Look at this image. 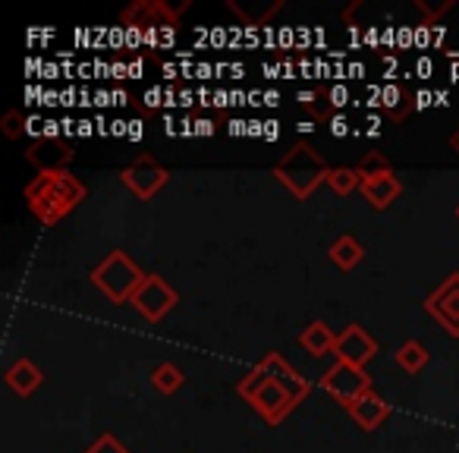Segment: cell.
Listing matches in <instances>:
<instances>
[{
  "label": "cell",
  "instance_id": "14",
  "mask_svg": "<svg viewBox=\"0 0 459 453\" xmlns=\"http://www.w3.org/2000/svg\"><path fill=\"white\" fill-rule=\"evenodd\" d=\"M359 192H362L365 202L375 211H387L390 205L400 198L403 183H400V177H396V170H384V173H377V177L362 179V189Z\"/></svg>",
  "mask_w": 459,
  "mask_h": 453
},
{
  "label": "cell",
  "instance_id": "31",
  "mask_svg": "<svg viewBox=\"0 0 459 453\" xmlns=\"http://www.w3.org/2000/svg\"><path fill=\"white\" fill-rule=\"evenodd\" d=\"M142 123H129V135H133V139H139V135H142Z\"/></svg>",
  "mask_w": 459,
  "mask_h": 453
},
{
  "label": "cell",
  "instance_id": "33",
  "mask_svg": "<svg viewBox=\"0 0 459 453\" xmlns=\"http://www.w3.org/2000/svg\"><path fill=\"white\" fill-rule=\"evenodd\" d=\"M456 217H459V205H456Z\"/></svg>",
  "mask_w": 459,
  "mask_h": 453
},
{
  "label": "cell",
  "instance_id": "22",
  "mask_svg": "<svg viewBox=\"0 0 459 453\" xmlns=\"http://www.w3.org/2000/svg\"><path fill=\"white\" fill-rule=\"evenodd\" d=\"M356 170L362 173V179H368V177H377V173H384V170H394V164H390V161L384 158L381 152H368L356 164Z\"/></svg>",
  "mask_w": 459,
  "mask_h": 453
},
{
  "label": "cell",
  "instance_id": "4",
  "mask_svg": "<svg viewBox=\"0 0 459 453\" xmlns=\"http://www.w3.org/2000/svg\"><path fill=\"white\" fill-rule=\"evenodd\" d=\"M142 281H145V271H142L123 249H114L95 271H91V283H95L104 300L114 302V306L133 302Z\"/></svg>",
  "mask_w": 459,
  "mask_h": 453
},
{
  "label": "cell",
  "instance_id": "23",
  "mask_svg": "<svg viewBox=\"0 0 459 453\" xmlns=\"http://www.w3.org/2000/svg\"><path fill=\"white\" fill-rule=\"evenodd\" d=\"M29 123L32 120H26L20 110H7V114H4V133H7L10 139H20V135L29 129Z\"/></svg>",
  "mask_w": 459,
  "mask_h": 453
},
{
  "label": "cell",
  "instance_id": "15",
  "mask_svg": "<svg viewBox=\"0 0 459 453\" xmlns=\"http://www.w3.org/2000/svg\"><path fill=\"white\" fill-rule=\"evenodd\" d=\"M227 10L237 13L239 22L249 29H262L274 13L283 10V0H227Z\"/></svg>",
  "mask_w": 459,
  "mask_h": 453
},
{
  "label": "cell",
  "instance_id": "29",
  "mask_svg": "<svg viewBox=\"0 0 459 453\" xmlns=\"http://www.w3.org/2000/svg\"><path fill=\"white\" fill-rule=\"evenodd\" d=\"M446 145H450L453 152L459 154V126H456V129H453V133H450V139H446Z\"/></svg>",
  "mask_w": 459,
  "mask_h": 453
},
{
  "label": "cell",
  "instance_id": "19",
  "mask_svg": "<svg viewBox=\"0 0 459 453\" xmlns=\"http://www.w3.org/2000/svg\"><path fill=\"white\" fill-rule=\"evenodd\" d=\"M394 359H396V365L406 371V375H419L431 356H428V350L419 344V340H406V344H403L400 350L394 353Z\"/></svg>",
  "mask_w": 459,
  "mask_h": 453
},
{
  "label": "cell",
  "instance_id": "3",
  "mask_svg": "<svg viewBox=\"0 0 459 453\" xmlns=\"http://www.w3.org/2000/svg\"><path fill=\"white\" fill-rule=\"evenodd\" d=\"M237 394L243 396V400L249 403L268 425H281V422L296 409V403H299L283 384H277L274 378H271L268 371L258 369V365L237 384Z\"/></svg>",
  "mask_w": 459,
  "mask_h": 453
},
{
  "label": "cell",
  "instance_id": "18",
  "mask_svg": "<svg viewBox=\"0 0 459 453\" xmlns=\"http://www.w3.org/2000/svg\"><path fill=\"white\" fill-rule=\"evenodd\" d=\"M327 256H331V262L337 265L340 271H352L365 258V246L359 243L352 233H340L331 243V249H327Z\"/></svg>",
  "mask_w": 459,
  "mask_h": 453
},
{
  "label": "cell",
  "instance_id": "2",
  "mask_svg": "<svg viewBox=\"0 0 459 453\" xmlns=\"http://www.w3.org/2000/svg\"><path fill=\"white\" fill-rule=\"evenodd\" d=\"M331 173H333V167L321 158L318 148H315L312 142L302 139V142H296V145L290 148L281 161H277L274 170H271V177H274L277 183L287 186L299 202H306V198L315 196V189H318L321 183L331 179Z\"/></svg>",
  "mask_w": 459,
  "mask_h": 453
},
{
  "label": "cell",
  "instance_id": "7",
  "mask_svg": "<svg viewBox=\"0 0 459 453\" xmlns=\"http://www.w3.org/2000/svg\"><path fill=\"white\" fill-rule=\"evenodd\" d=\"M189 10V0H183L179 7H170L167 0H135L133 7H126L120 13V22H126V29H167L170 32L179 22V13Z\"/></svg>",
  "mask_w": 459,
  "mask_h": 453
},
{
  "label": "cell",
  "instance_id": "30",
  "mask_svg": "<svg viewBox=\"0 0 459 453\" xmlns=\"http://www.w3.org/2000/svg\"><path fill=\"white\" fill-rule=\"evenodd\" d=\"M277 101H281V95H277V91H268V95H264V104H271V108H274Z\"/></svg>",
  "mask_w": 459,
  "mask_h": 453
},
{
  "label": "cell",
  "instance_id": "10",
  "mask_svg": "<svg viewBox=\"0 0 459 453\" xmlns=\"http://www.w3.org/2000/svg\"><path fill=\"white\" fill-rule=\"evenodd\" d=\"M26 161L39 173H64L73 161V152L66 142L48 139V135H35V139L26 145Z\"/></svg>",
  "mask_w": 459,
  "mask_h": 453
},
{
  "label": "cell",
  "instance_id": "8",
  "mask_svg": "<svg viewBox=\"0 0 459 453\" xmlns=\"http://www.w3.org/2000/svg\"><path fill=\"white\" fill-rule=\"evenodd\" d=\"M177 302H179V293L164 281V277H160V274H145V281L139 283V290H135V296H133V302H129V306H133L142 318L154 325V321L164 318V315L170 312Z\"/></svg>",
  "mask_w": 459,
  "mask_h": 453
},
{
  "label": "cell",
  "instance_id": "11",
  "mask_svg": "<svg viewBox=\"0 0 459 453\" xmlns=\"http://www.w3.org/2000/svg\"><path fill=\"white\" fill-rule=\"evenodd\" d=\"M377 353V340L365 331L362 325H346L343 331L337 334V346H333V356L340 362H350V365H359L365 369V362H371Z\"/></svg>",
  "mask_w": 459,
  "mask_h": 453
},
{
  "label": "cell",
  "instance_id": "16",
  "mask_svg": "<svg viewBox=\"0 0 459 453\" xmlns=\"http://www.w3.org/2000/svg\"><path fill=\"white\" fill-rule=\"evenodd\" d=\"M4 381H7L10 390H16L20 396H32L35 390L41 388V381H45V375H41V369L32 362L29 356L16 359L13 365L7 369V375H4Z\"/></svg>",
  "mask_w": 459,
  "mask_h": 453
},
{
  "label": "cell",
  "instance_id": "24",
  "mask_svg": "<svg viewBox=\"0 0 459 453\" xmlns=\"http://www.w3.org/2000/svg\"><path fill=\"white\" fill-rule=\"evenodd\" d=\"M85 453H129V450L114 438V434H101V438H98Z\"/></svg>",
  "mask_w": 459,
  "mask_h": 453
},
{
  "label": "cell",
  "instance_id": "21",
  "mask_svg": "<svg viewBox=\"0 0 459 453\" xmlns=\"http://www.w3.org/2000/svg\"><path fill=\"white\" fill-rule=\"evenodd\" d=\"M327 186H331L337 196H350V192L362 189V173H359L356 167H333Z\"/></svg>",
  "mask_w": 459,
  "mask_h": 453
},
{
  "label": "cell",
  "instance_id": "25",
  "mask_svg": "<svg viewBox=\"0 0 459 453\" xmlns=\"http://www.w3.org/2000/svg\"><path fill=\"white\" fill-rule=\"evenodd\" d=\"M415 7L425 13V22H421V26H434V20H437V16H444L446 10L453 7V0H444V4H437V7H431V4H425V0H415Z\"/></svg>",
  "mask_w": 459,
  "mask_h": 453
},
{
  "label": "cell",
  "instance_id": "5",
  "mask_svg": "<svg viewBox=\"0 0 459 453\" xmlns=\"http://www.w3.org/2000/svg\"><path fill=\"white\" fill-rule=\"evenodd\" d=\"M318 388L325 390L327 396H333L337 403H343V406H350V403H356L359 396H365L371 390V378L365 369H359V365H350V362H333L331 369L325 371V375L318 378Z\"/></svg>",
  "mask_w": 459,
  "mask_h": 453
},
{
  "label": "cell",
  "instance_id": "9",
  "mask_svg": "<svg viewBox=\"0 0 459 453\" xmlns=\"http://www.w3.org/2000/svg\"><path fill=\"white\" fill-rule=\"evenodd\" d=\"M425 312L431 315L450 337H459V271L446 274L444 281L428 293Z\"/></svg>",
  "mask_w": 459,
  "mask_h": 453
},
{
  "label": "cell",
  "instance_id": "6",
  "mask_svg": "<svg viewBox=\"0 0 459 453\" xmlns=\"http://www.w3.org/2000/svg\"><path fill=\"white\" fill-rule=\"evenodd\" d=\"M167 179H170V170H167L160 161H154L148 152H142L133 164L120 170V183L126 186L135 198H142V202H152L167 186Z\"/></svg>",
  "mask_w": 459,
  "mask_h": 453
},
{
  "label": "cell",
  "instance_id": "12",
  "mask_svg": "<svg viewBox=\"0 0 459 453\" xmlns=\"http://www.w3.org/2000/svg\"><path fill=\"white\" fill-rule=\"evenodd\" d=\"M258 369L268 371V375L274 378L277 384H283V388H287L299 403L306 400L308 394H312V381H308V378H302L299 371H296L293 365H290L287 359L281 356V353H264L262 362H258Z\"/></svg>",
  "mask_w": 459,
  "mask_h": 453
},
{
  "label": "cell",
  "instance_id": "32",
  "mask_svg": "<svg viewBox=\"0 0 459 453\" xmlns=\"http://www.w3.org/2000/svg\"><path fill=\"white\" fill-rule=\"evenodd\" d=\"M312 129H315V123H312V120L299 123V133H312Z\"/></svg>",
  "mask_w": 459,
  "mask_h": 453
},
{
  "label": "cell",
  "instance_id": "1",
  "mask_svg": "<svg viewBox=\"0 0 459 453\" xmlns=\"http://www.w3.org/2000/svg\"><path fill=\"white\" fill-rule=\"evenodd\" d=\"M22 196H26L29 211H32L45 227H51V223L64 221L73 208H79V205L85 202L89 186L79 177H73L70 170L39 173V177L22 189Z\"/></svg>",
  "mask_w": 459,
  "mask_h": 453
},
{
  "label": "cell",
  "instance_id": "27",
  "mask_svg": "<svg viewBox=\"0 0 459 453\" xmlns=\"http://www.w3.org/2000/svg\"><path fill=\"white\" fill-rule=\"evenodd\" d=\"M195 133H198V135H202V133H204V135H211V133H214V123H211V120H198V123H195Z\"/></svg>",
  "mask_w": 459,
  "mask_h": 453
},
{
  "label": "cell",
  "instance_id": "26",
  "mask_svg": "<svg viewBox=\"0 0 459 453\" xmlns=\"http://www.w3.org/2000/svg\"><path fill=\"white\" fill-rule=\"evenodd\" d=\"M296 101H299V108H306L312 117H325L318 110V91H299V95H296Z\"/></svg>",
  "mask_w": 459,
  "mask_h": 453
},
{
  "label": "cell",
  "instance_id": "13",
  "mask_svg": "<svg viewBox=\"0 0 459 453\" xmlns=\"http://www.w3.org/2000/svg\"><path fill=\"white\" fill-rule=\"evenodd\" d=\"M346 413H350V419L356 422L362 431H375L377 425H384V422L390 419V403L384 400L377 390H368V394L359 396L356 403H350Z\"/></svg>",
  "mask_w": 459,
  "mask_h": 453
},
{
  "label": "cell",
  "instance_id": "20",
  "mask_svg": "<svg viewBox=\"0 0 459 453\" xmlns=\"http://www.w3.org/2000/svg\"><path fill=\"white\" fill-rule=\"evenodd\" d=\"M183 381H186L183 369H179V365H173V362H158L152 369V384L167 396L177 394V390L183 388Z\"/></svg>",
  "mask_w": 459,
  "mask_h": 453
},
{
  "label": "cell",
  "instance_id": "17",
  "mask_svg": "<svg viewBox=\"0 0 459 453\" xmlns=\"http://www.w3.org/2000/svg\"><path fill=\"white\" fill-rule=\"evenodd\" d=\"M299 346L315 359L327 356V353H333V346H337V331H333V327H327V321H312V325L302 327Z\"/></svg>",
  "mask_w": 459,
  "mask_h": 453
},
{
  "label": "cell",
  "instance_id": "28",
  "mask_svg": "<svg viewBox=\"0 0 459 453\" xmlns=\"http://www.w3.org/2000/svg\"><path fill=\"white\" fill-rule=\"evenodd\" d=\"M331 129H333V135H343V133H346V120H343V117H333V120H331Z\"/></svg>",
  "mask_w": 459,
  "mask_h": 453
}]
</instances>
